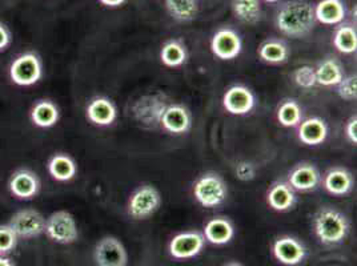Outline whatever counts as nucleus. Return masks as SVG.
<instances>
[{"mask_svg": "<svg viewBox=\"0 0 357 266\" xmlns=\"http://www.w3.org/2000/svg\"><path fill=\"white\" fill-rule=\"evenodd\" d=\"M275 26L288 38H303L316 26L314 7L307 0L287 1L275 15Z\"/></svg>", "mask_w": 357, "mask_h": 266, "instance_id": "obj_1", "label": "nucleus"}, {"mask_svg": "<svg viewBox=\"0 0 357 266\" xmlns=\"http://www.w3.org/2000/svg\"><path fill=\"white\" fill-rule=\"evenodd\" d=\"M347 216L335 208H320L313 217V230L317 240L327 247L339 245L349 235Z\"/></svg>", "mask_w": 357, "mask_h": 266, "instance_id": "obj_2", "label": "nucleus"}, {"mask_svg": "<svg viewBox=\"0 0 357 266\" xmlns=\"http://www.w3.org/2000/svg\"><path fill=\"white\" fill-rule=\"evenodd\" d=\"M10 80L17 87H32L43 77V61L32 51L20 54L8 70Z\"/></svg>", "mask_w": 357, "mask_h": 266, "instance_id": "obj_3", "label": "nucleus"}, {"mask_svg": "<svg viewBox=\"0 0 357 266\" xmlns=\"http://www.w3.org/2000/svg\"><path fill=\"white\" fill-rule=\"evenodd\" d=\"M194 196L202 207H219L228 197V185L220 175L207 172L195 181Z\"/></svg>", "mask_w": 357, "mask_h": 266, "instance_id": "obj_4", "label": "nucleus"}, {"mask_svg": "<svg viewBox=\"0 0 357 266\" xmlns=\"http://www.w3.org/2000/svg\"><path fill=\"white\" fill-rule=\"evenodd\" d=\"M45 236L60 245L74 244L79 229L74 216L67 210H56L45 219Z\"/></svg>", "mask_w": 357, "mask_h": 266, "instance_id": "obj_5", "label": "nucleus"}, {"mask_svg": "<svg viewBox=\"0 0 357 266\" xmlns=\"http://www.w3.org/2000/svg\"><path fill=\"white\" fill-rule=\"evenodd\" d=\"M162 205V194L153 185H142L128 200V213L135 220H146Z\"/></svg>", "mask_w": 357, "mask_h": 266, "instance_id": "obj_6", "label": "nucleus"}, {"mask_svg": "<svg viewBox=\"0 0 357 266\" xmlns=\"http://www.w3.org/2000/svg\"><path fill=\"white\" fill-rule=\"evenodd\" d=\"M168 107L165 96L144 95L139 97L132 105V115L135 120L147 128H156L160 125L164 111Z\"/></svg>", "mask_w": 357, "mask_h": 266, "instance_id": "obj_7", "label": "nucleus"}, {"mask_svg": "<svg viewBox=\"0 0 357 266\" xmlns=\"http://www.w3.org/2000/svg\"><path fill=\"white\" fill-rule=\"evenodd\" d=\"M8 225L14 229L19 238L31 240L45 233V219L39 210L27 208L14 213Z\"/></svg>", "mask_w": 357, "mask_h": 266, "instance_id": "obj_8", "label": "nucleus"}, {"mask_svg": "<svg viewBox=\"0 0 357 266\" xmlns=\"http://www.w3.org/2000/svg\"><path fill=\"white\" fill-rule=\"evenodd\" d=\"M95 263L98 266H127L128 254L116 237H103L95 247Z\"/></svg>", "mask_w": 357, "mask_h": 266, "instance_id": "obj_9", "label": "nucleus"}, {"mask_svg": "<svg viewBox=\"0 0 357 266\" xmlns=\"http://www.w3.org/2000/svg\"><path fill=\"white\" fill-rule=\"evenodd\" d=\"M40 180L38 175L29 168H20L15 171L8 180V191L22 201L35 198L40 192Z\"/></svg>", "mask_w": 357, "mask_h": 266, "instance_id": "obj_10", "label": "nucleus"}, {"mask_svg": "<svg viewBox=\"0 0 357 266\" xmlns=\"http://www.w3.org/2000/svg\"><path fill=\"white\" fill-rule=\"evenodd\" d=\"M212 54L220 60H234L243 49V42L238 32L232 29H220L211 40Z\"/></svg>", "mask_w": 357, "mask_h": 266, "instance_id": "obj_11", "label": "nucleus"}, {"mask_svg": "<svg viewBox=\"0 0 357 266\" xmlns=\"http://www.w3.org/2000/svg\"><path fill=\"white\" fill-rule=\"evenodd\" d=\"M206 245V238L199 232H183L174 237L169 242V254L176 260L194 258Z\"/></svg>", "mask_w": 357, "mask_h": 266, "instance_id": "obj_12", "label": "nucleus"}, {"mask_svg": "<svg viewBox=\"0 0 357 266\" xmlns=\"http://www.w3.org/2000/svg\"><path fill=\"white\" fill-rule=\"evenodd\" d=\"M255 104H256L255 95L252 91L245 86H241V84L232 86L224 93V109L231 115H238V116L247 115L255 108Z\"/></svg>", "mask_w": 357, "mask_h": 266, "instance_id": "obj_13", "label": "nucleus"}, {"mask_svg": "<svg viewBox=\"0 0 357 266\" xmlns=\"http://www.w3.org/2000/svg\"><path fill=\"white\" fill-rule=\"evenodd\" d=\"M273 257L283 265L295 266L303 263L307 256L305 247L298 238L291 236L279 237L272 245Z\"/></svg>", "mask_w": 357, "mask_h": 266, "instance_id": "obj_14", "label": "nucleus"}, {"mask_svg": "<svg viewBox=\"0 0 357 266\" xmlns=\"http://www.w3.org/2000/svg\"><path fill=\"white\" fill-rule=\"evenodd\" d=\"M160 125L164 131L171 134H183L188 132L192 125V115L181 104H168L164 111Z\"/></svg>", "mask_w": 357, "mask_h": 266, "instance_id": "obj_15", "label": "nucleus"}, {"mask_svg": "<svg viewBox=\"0 0 357 266\" xmlns=\"http://www.w3.org/2000/svg\"><path fill=\"white\" fill-rule=\"evenodd\" d=\"M321 182L319 169L310 163L298 164L288 175V184L294 191L311 192Z\"/></svg>", "mask_w": 357, "mask_h": 266, "instance_id": "obj_16", "label": "nucleus"}, {"mask_svg": "<svg viewBox=\"0 0 357 266\" xmlns=\"http://www.w3.org/2000/svg\"><path fill=\"white\" fill-rule=\"evenodd\" d=\"M86 116L95 125L108 127L118 118V109L114 102L108 97L96 96L87 104Z\"/></svg>", "mask_w": 357, "mask_h": 266, "instance_id": "obj_17", "label": "nucleus"}, {"mask_svg": "<svg viewBox=\"0 0 357 266\" xmlns=\"http://www.w3.org/2000/svg\"><path fill=\"white\" fill-rule=\"evenodd\" d=\"M60 112L58 105L48 100L42 99L32 105L30 111L31 123L40 130H48L58 124Z\"/></svg>", "mask_w": 357, "mask_h": 266, "instance_id": "obj_18", "label": "nucleus"}, {"mask_svg": "<svg viewBox=\"0 0 357 266\" xmlns=\"http://www.w3.org/2000/svg\"><path fill=\"white\" fill-rule=\"evenodd\" d=\"M298 127V140L305 144L316 147L327 140V123L321 118H310L301 121Z\"/></svg>", "mask_w": 357, "mask_h": 266, "instance_id": "obj_19", "label": "nucleus"}, {"mask_svg": "<svg viewBox=\"0 0 357 266\" xmlns=\"http://www.w3.org/2000/svg\"><path fill=\"white\" fill-rule=\"evenodd\" d=\"M347 16L345 3L342 0H320L314 6L316 22L326 26H336L344 22Z\"/></svg>", "mask_w": 357, "mask_h": 266, "instance_id": "obj_20", "label": "nucleus"}, {"mask_svg": "<svg viewBox=\"0 0 357 266\" xmlns=\"http://www.w3.org/2000/svg\"><path fill=\"white\" fill-rule=\"evenodd\" d=\"M267 203L278 212H287L296 204V194L288 182L278 181L268 189Z\"/></svg>", "mask_w": 357, "mask_h": 266, "instance_id": "obj_21", "label": "nucleus"}, {"mask_svg": "<svg viewBox=\"0 0 357 266\" xmlns=\"http://www.w3.org/2000/svg\"><path fill=\"white\" fill-rule=\"evenodd\" d=\"M203 236L213 245H225L235 236V228L228 219L215 217L206 224Z\"/></svg>", "mask_w": 357, "mask_h": 266, "instance_id": "obj_22", "label": "nucleus"}, {"mask_svg": "<svg viewBox=\"0 0 357 266\" xmlns=\"http://www.w3.org/2000/svg\"><path fill=\"white\" fill-rule=\"evenodd\" d=\"M324 188L328 192L335 196H344L352 191L354 188V176L349 171L342 166H336L329 169L324 176Z\"/></svg>", "mask_w": 357, "mask_h": 266, "instance_id": "obj_23", "label": "nucleus"}, {"mask_svg": "<svg viewBox=\"0 0 357 266\" xmlns=\"http://www.w3.org/2000/svg\"><path fill=\"white\" fill-rule=\"evenodd\" d=\"M47 169H48L50 176L59 182L71 181L77 173L76 162L70 155H66V153L54 155L48 160Z\"/></svg>", "mask_w": 357, "mask_h": 266, "instance_id": "obj_24", "label": "nucleus"}, {"mask_svg": "<svg viewBox=\"0 0 357 266\" xmlns=\"http://www.w3.org/2000/svg\"><path fill=\"white\" fill-rule=\"evenodd\" d=\"M314 71L317 84L323 87H335L344 79L342 64L335 58L323 60L317 68H314Z\"/></svg>", "mask_w": 357, "mask_h": 266, "instance_id": "obj_25", "label": "nucleus"}, {"mask_svg": "<svg viewBox=\"0 0 357 266\" xmlns=\"http://www.w3.org/2000/svg\"><path fill=\"white\" fill-rule=\"evenodd\" d=\"M260 59L269 64H283L289 58V48L279 39H268L259 47Z\"/></svg>", "mask_w": 357, "mask_h": 266, "instance_id": "obj_26", "label": "nucleus"}, {"mask_svg": "<svg viewBox=\"0 0 357 266\" xmlns=\"http://www.w3.org/2000/svg\"><path fill=\"white\" fill-rule=\"evenodd\" d=\"M169 16L180 23L192 22L199 13L197 0H164Z\"/></svg>", "mask_w": 357, "mask_h": 266, "instance_id": "obj_27", "label": "nucleus"}, {"mask_svg": "<svg viewBox=\"0 0 357 266\" xmlns=\"http://www.w3.org/2000/svg\"><path fill=\"white\" fill-rule=\"evenodd\" d=\"M232 11L240 22L256 24L261 20L263 10L260 0H232Z\"/></svg>", "mask_w": 357, "mask_h": 266, "instance_id": "obj_28", "label": "nucleus"}, {"mask_svg": "<svg viewBox=\"0 0 357 266\" xmlns=\"http://www.w3.org/2000/svg\"><path fill=\"white\" fill-rule=\"evenodd\" d=\"M188 58L187 48L183 45V42L172 39L164 43L160 49V60L165 67L176 68L181 67Z\"/></svg>", "mask_w": 357, "mask_h": 266, "instance_id": "obj_29", "label": "nucleus"}, {"mask_svg": "<svg viewBox=\"0 0 357 266\" xmlns=\"http://www.w3.org/2000/svg\"><path fill=\"white\" fill-rule=\"evenodd\" d=\"M333 45H335V48L339 52L345 54V55L356 52V29L354 26H351V24H342L337 30L335 31Z\"/></svg>", "mask_w": 357, "mask_h": 266, "instance_id": "obj_30", "label": "nucleus"}, {"mask_svg": "<svg viewBox=\"0 0 357 266\" xmlns=\"http://www.w3.org/2000/svg\"><path fill=\"white\" fill-rule=\"evenodd\" d=\"M278 121L285 128H295L303 120V109L294 99H287L278 108Z\"/></svg>", "mask_w": 357, "mask_h": 266, "instance_id": "obj_31", "label": "nucleus"}, {"mask_svg": "<svg viewBox=\"0 0 357 266\" xmlns=\"http://www.w3.org/2000/svg\"><path fill=\"white\" fill-rule=\"evenodd\" d=\"M17 241L19 237L8 224L0 225V254L7 256L15 251Z\"/></svg>", "mask_w": 357, "mask_h": 266, "instance_id": "obj_32", "label": "nucleus"}, {"mask_svg": "<svg viewBox=\"0 0 357 266\" xmlns=\"http://www.w3.org/2000/svg\"><path fill=\"white\" fill-rule=\"evenodd\" d=\"M292 79L296 83V86L301 88L311 89L317 84L316 71L311 65H301L296 68L292 74Z\"/></svg>", "mask_w": 357, "mask_h": 266, "instance_id": "obj_33", "label": "nucleus"}, {"mask_svg": "<svg viewBox=\"0 0 357 266\" xmlns=\"http://www.w3.org/2000/svg\"><path fill=\"white\" fill-rule=\"evenodd\" d=\"M336 87H337V93L342 100H345V102L356 100L357 79L355 75L344 77Z\"/></svg>", "mask_w": 357, "mask_h": 266, "instance_id": "obj_34", "label": "nucleus"}, {"mask_svg": "<svg viewBox=\"0 0 357 266\" xmlns=\"http://www.w3.org/2000/svg\"><path fill=\"white\" fill-rule=\"evenodd\" d=\"M235 175L241 181H251L256 176V168L252 163L238 162L235 166Z\"/></svg>", "mask_w": 357, "mask_h": 266, "instance_id": "obj_35", "label": "nucleus"}, {"mask_svg": "<svg viewBox=\"0 0 357 266\" xmlns=\"http://www.w3.org/2000/svg\"><path fill=\"white\" fill-rule=\"evenodd\" d=\"M345 136L351 144H357V118L356 116L349 118L345 125Z\"/></svg>", "mask_w": 357, "mask_h": 266, "instance_id": "obj_36", "label": "nucleus"}, {"mask_svg": "<svg viewBox=\"0 0 357 266\" xmlns=\"http://www.w3.org/2000/svg\"><path fill=\"white\" fill-rule=\"evenodd\" d=\"M11 40H13L11 32L3 23H0V52L6 51L10 47Z\"/></svg>", "mask_w": 357, "mask_h": 266, "instance_id": "obj_37", "label": "nucleus"}, {"mask_svg": "<svg viewBox=\"0 0 357 266\" xmlns=\"http://www.w3.org/2000/svg\"><path fill=\"white\" fill-rule=\"evenodd\" d=\"M103 6L105 7H111V8H116V7H120V6H123L127 0H99Z\"/></svg>", "mask_w": 357, "mask_h": 266, "instance_id": "obj_38", "label": "nucleus"}, {"mask_svg": "<svg viewBox=\"0 0 357 266\" xmlns=\"http://www.w3.org/2000/svg\"><path fill=\"white\" fill-rule=\"evenodd\" d=\"M0 266H15L14 263L7 257V256H3L0 254Z\"/></svg>", "mask_w": 357, "mask_h": 266, "instance_id": "obj_39", "label": "nucleus"}, {"mask_svg": "<svg viewBox=\"0 0 357 266\" xmlns=\"http://www.w3.org/2000/svg\"><path fill=\"white\" fill-rule=\"evenodd\" d=\"M225 266H243L241 264H238V263H229V264H227Z\"/></svg>", "mask_w": 357, "mask_h": 266, "instance_id": "obj_40", "label": "nucleus"}, {"mask_svg": "<svg viewBox=\"0 0 357 266\" xmlns=\"http://www.w3.org/2000/svg\"><path fill=\"white\" fill-rule=\"evenodd\" d=\"M264 1H267V3H278V1H280V0H264Z\"/></svg>", "mask_w": 357, "mask_h": 266, "instance_id": "obj_41", "label": "nucleus"}]
</instances>
